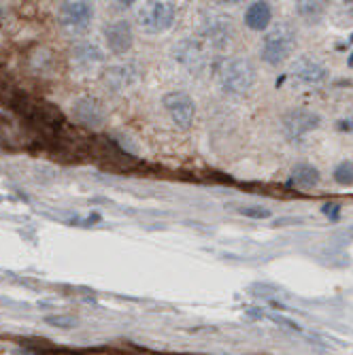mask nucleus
Segmentation results:
<instances>
[{"label": "nucleus", "instance_id": "f257e3e1", "mask_svg": "<svg viewBox=\"0 0 353 355\" xmlns=\"http://www.w3.org/2000/svg\"><path fill=\"white\" fill-rule=\"evenodd\" d=\"M296 45H298L296 28L290 24H277L275 28H270L266 32L260 55L268 67H281V64H285L287 60H290Z\"/></svg>", "mask_w": 353, "mask_h": 355}, {"label": "nucleus", "instance_id": "f03ea898", "mask_svg": "<svg viewBox=\"0 0 353 355\" xmlns=\"http://www.w3.org/2000/svg\"><path fill=\"white\" fill-rule=\"evenodd\" d=\"M255 77H258V73H255L253 62L247 58H230L217 71L221 89L232 96H245L253 87Z\"/></svg>", "mask_w": 353, "mask_h": 355}, {"label": "nucleus", "instance_id": "7ed1b4c3", "mask_svg": "<svg viewBox=\"0 0 353 355\" xmlns=\"http://www.w3.org/2000/svg\"><path fill=\"white\" fill-rule=\"evenodd\" d=\"M200 37L213 49H226L236 39V28H234L232 17L219 15V13L205 17L200 26Z\"/></svg>", "mask_w": 353, "mask_h": 355}, {"label": "nucleus", "instance_id": "20e7f679", "mask_svg": "<svg viewBox=\"0 0 353 355\" xmlns=\"http://www.w3.org/2000/svg\"><path fill=\"white\" fill-rule=\"evenodd\" d=\"M177 15V9L173 3H145L139 13V26L149 32V35H157V32H164L173 26Z\"/></svg>", "mask_w": 353, "mask_h": 355}, {"label": "nucleus", "instance_id": "39448f33", "mask_svg": "<svg viewBox=\"0 0 353 355\" xmlns=\"http://www.w3.org/2000/svg\"><path fill=\"white\" fill-rule=\"evenodd\" d=\"M162 105H164V111L169 113L171 121L177 128H181V130H189L191 123H194V117H196V103L187 92L175 89V92L164 94Z\"/></svg>", "mask_w": 353, "mask_h": 355}, {"label": "nucleus", "instance_id": "423d86ee", "mask_svg": "<svg viewBox=\"0 0 353 355\" xmlns=\"http://www.w3.org/2000/svg\"><path fill=\"white\" fill-rule=\"evenodd\" d=\"M89 157L101 159L103 164H107L111 168H130L135 164L130 153L123 151V147L109 137L89 139Z\"/></svg>", "mask_w": 353, "mask_h": 355}, {"label": "nucleus", "instance_id": "0eeeda50", "mask_svg": "<svg viewBox=\"0 0 353 355\" xmlns=\"http://www.w3.org/2000/svg\"><path fill=\"white\" fill-rule=\"evenodd\" d=\"M283 123V132L290 141H300L309 132L317 130L322 125V115L311 111V109H292L287 111L281 119Z\"/></svg>", "mask_w": 353, "mask_h": 355}, {"label": "nucleus", "instance_id": "6e6552de", "mask_svg": "<svg viewBox=\"0 0 353 355\" xmlns=\"http://www.w3.org/2000/svg\"><path fill=\"white\" fill-rule=\"evenodd\" d=\"M290 77L304 85H322L328 79V69L313 58H298L290 67Z\"/></svg>", "mask_w": 353, "mask_h": 355}, {"label": "nucleus", "instance_id": "1a4fd4ad", "mask_svg": "<svg viewBox=\"0 0 353 355\" xmlns=\"http://www.w3.org/2000/svg\"><path fill=\"white\" fill-rule=\"evenodd\" d=\"M175 60H179L183 67L194 75V73H200L207 69L209 64V58L203 49V43L200 41H194V39H187V41H181L175 49Z\"/></svg>", "mask_w": 353, "mask_h": 355}, {"label": "nucleus", "instance_id": "9d476101", "mask_svg": "<svg viewBox=\"0 0 353 355\" xmlns=\"http://www.w3.org/2000/svg\"><path fill=\"white\" fill-rule=\"evenodd\" d=\"M105 39H107V45L113 53H126L128 49L132 47L135 43V32H132V26L119 19V21H113L105 28Z\"/></svg>", "mask_w": 353, "mask_h": 355}, {"label": "nucleus", "instance_id": "9b49d317", "mask_svg": "<svg viewBox=\"0 0 353 355\" xmlns=\"http://www.w3.org/2000/svg\"><path fill=\"white\" fill-rule=\"evenodd\" d=\"M73 117L77 123L85 125V128H96V125H103L105 123V109L103 105L96 101V98H79L73 105Z\"/></svg>", "mask_w": 353, "mask_h": 355}, {"label": "nucleus", "instance_id": "f8f14e48", "mask_svg": "<svg viewBox=\"0 0 353 355\" xmlns=\"http://www.w3.org/2000/svg\"><path fill=\"white\" fill-rule=\"evenodd\" d=\"M60 15L67 26H71L75 30H83L89 24L94 11L87 3H64L60 9Z\"/></svg>", "mask_w": 353, "mask_h": 355}, {"label": "nucleus", "instance_id": "ddd939ff", "mask_svg": "<svg viewBox=\"0 0 353 355\" xmlns=\"http://www.w3.org/2000/svg\"><path fill=\"white\" fill-rule=\"evenodd\" d=\"M319 181H322L319 171L313 164L300 162L292 168V175H290V179H287V185L298 187V189H313L319 185Z\"/></svg>", "mask_w": 353, "mask_h": 355}, {"label": "nucleus", "instance_id": "4468645a", "mask_svg": "<svg viewBox=\"0 0 353 355\" xmlns=\"http://www.w3.org/2000/svg\"><path fill=\"white\" fill-rule=\"evenodd\" d=\"M273 21V7L268 3H251L245 11V26L249 30L262 32Z\"/></svg>", "mask_w": 353, "mask_h": 355}, {"label": "nucleus", "instance_id": "2eb2a0df", "mask_svg": "<svg viewBox=\"0 0 353 355\" xmlns=\"http://www.w3.org/2000/svg\"><path fill=\"white\" fill-rule=\"evenodd\" d=\"M107 81L115 87V89H126V87H130L132 83H137L139 79V71L135 67H115L111 71H107Z\"/></svg>", "mask_w": 353, "mask_h": 355}, {"label": "nucleus", "instance_id": "dca6fc26", "mask_svg": "<svg viewBox=\"0 0 353 355\" xmlns=\"http://www.w3.org/2000/svg\"><path fill=\"white\" fill-rule=\"evenodd\" d=\"M30 69L37 75H47L55 69V55L47 49H39L37 53L30 55Z\"/></svg>", "mask_w": 353, "mask_h": 355}, {"label": "nucleus", "instance_id": "f3484780", "mask_svg": "<svg viewBox=\"0 0 353 355\" xmlns=\"http://www.w3.org/2000/svg\"><path fill=\"white\" fill-rule=\"evenodd\" d=\"M296 11H298V15L304 17L309 24H317L319 19L324 17V13H326V9H324L322 3H298Z\"/></svg>", "mask_w": 353, "mask_h": 355}, {"label": "nucleus", "instance_id": "a211bd4d", "mask_svg": "<svg viewBox=\"0 0 353 355\" xmlns=\"http://www.w3.org/2000/svg\"><path fill=\"white\" fill-rule=\"evenodd\" d=\"M334 181L343 187H349L353 185V162L351 159H343V162H338L334 166V173H332Z\"/></svg>", "mask_w": 353, "mask_h": 355}, {"label": "nucleus", "instance_id": "6ab92c4d", "mask_svg": "<svg viewBox=\"0 0 353 355\" xmlns=\"http://www.w3.org/2000/svg\"><path fill=\"white\" fill-rule=\"evenodd\" d=\"M75 55H77V60H81L85 64H94V62H101L103 60V53L96 49L94 45H79L75 49Z\"/></svg>", "mask_w": 353, "mask_h": 355}, {"label": "nucleus", "instance_id": "aec40b11", "mask_svg": "<svg viewBox=\"0 0 353 355\" xmlns=\"http://www.w3.org/2000/svg\"><path fill=\"white\" fill-rule=\"evenodd\" d=\"M239 213L241 215H245V217H251V219H268L273 213H270V209H266V207H241L239 209Z\"/></svg>", "mask_w": 353, "mask_h": 355}, {"label": "nucleus", "instance_id": "412c9836", "mask_svg": "<svg viewBox=\"0 0 353 355\" xmlns=\"http://www.w3.org/2000/svg\"><path fill=\"white\" fill-rule=\"evenodd\" d=\"M47 324L55 326V328H62V330H71V328H75L77 319L69 317V315H58V317H47Z\"/></svg>", "mask_w": 353, "mask_h": 355}, {"label": "nucleus", "instance_id": "4be33fe9", "mask_svg": "<svg viewBox=\"0 0 353 355\" xmlns=\"http://www.w3.org/2000/svg\"><path fill=\"white\" fill-rule=\"evenodd\" d=\"M324 215H328L332 221H336V219H338V215H341V207H338L336 202H330V205H326V207H324Z\"/></svg>", "mask_w": 353, "mask_h": 355}, {"label": "nucleus", "instance_id": "5701e85b", "mask_svg": "<svg viewBox=\"0 0 353 355\" xmlns=\"http://www.w3.org/2000/svg\"><path fill=\"white\" fill-rule=\"evenodd\" d=\"M341 130H349V132H353V115H351L349 119L341 121Z\"/></svg>", "mask_w": 353, "mask_h": 355}, {"label": "nucleus", "instance_id": "b1692460", "mask_svg": "<svg viewBox=\"0 0 353 355\" xmlns=\"http://www.w3.org/2000/svg\"><path fill=\"white\" fill-rule=\"evenodd\" d=\"M13 355H37L35 351H30V349H17Z\"/></svg>", "mask_w": 353, "mask_h": 355}]
</instances>
